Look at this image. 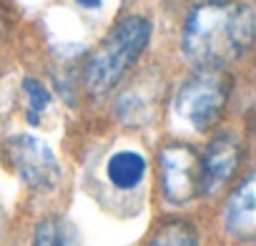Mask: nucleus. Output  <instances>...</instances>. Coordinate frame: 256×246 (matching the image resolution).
<instances>
[{"instance_id":"nucleus-2","label":"nucleus","mask_w":256,"mask_h":246,"mask_svg":"<svg viewBox=\"0 0 256 246\" xmlns=\"http://www.w3.org/2000/svg\"><path fill=\"white\" fill-rule=\"evenodd\" d=\"M154 26L144 16H126L93 50L83 68V86L93 98L110 93L151 43Z\"/></svg>"},{"instance_id":"nucleus-10","label":"nucleus","mask_w":256,"mask_h":246,"mask_svg":"<svg viewBox=\"0 0 256 246\" xmlns=\"http://www.w3.org/2000/svg\"><path fill=\"white\" fill-rule=\"evenodd\" d=\"M148 246H201L198 244V231L188 221H166L156 228L151 236Z\"/></svg>"},{"instance_id":"nucleus-8","label":"nucleus","mask_w":256,"mask_h":246,"mask_svg":"<svg viewBox=\"0 0 256 246\" xmlns=\"http://www.w3.org/2000/svg\"><path fill=\"white\" fill-rule=\"evenodd\" d=\"M146 158L138 151H116L106 164V176L118 191L136 188L146 176Z\"/></svg>"},{"instance_id":"nucleus-7","label":"nucleus","mask_w":256,"mask_h":246,"mask_svg":"<svg viewBox=\"0 0 256 246\" xmlns=\"http://www.w3.org/2000/svg\"><path fill=\"white\" fill-rule=\"evenodd\" d=\"M224 224L234 238H238V241L254 238V234H256V181L251 174L236 186V191L226 201Z\"/></svg>"},{"instance_id":"nucleus-9","label":"nucleus","mask_w":256,"mask_h":246,"mask_svg":"<svg viewBox=\"0 0 256 246\" xmlns=\"http://www.w3.org/2000/svg\"><path fill=\"white\" fill-rule=\"evenodd\" d=\"M33 246H83V238L68 218L50 216L38 224Z\"/></svg>"},{"instance_id":"nucleus-5","label":"nucleus","mask_w":256,"mask_h":246,"mask_svg":"<svg viewBox=\"0 0 256 246\" xmlns=\"http://www.w3.org/2000/svg\"><path fill=\"white\" fill-rule=\"evenodd\" d=\"M8 158L13 164V168L18 171V176L30 186V188H53L58 176H60V166L58 158L53 154V148L30 136V134H18L10 136L6 144Z\"/></svg>"},{"instance_id":"nucleus-1","label":"nucleus","mask_w":256,"mask_h":246,"mask_svg":"<svg viewBox=\"0 0 256 246\" xmlns=\"http://www.w3.org/2000/svg\"><path fill=\"white\" fill-rule=\"evenodd\" d=\"M254 43V10L246 3L211 0L196 6L184 26L181 48L196 68H226Z\"/></svg>"},{"instance_id":"nucleus-6","label":"nucleus","mask_w":256,"mask_h":246,"mask_svg":"<svg viewBox=\"0 0 256 246\" xmlns=\"http://www.w3.org/2000/svg\"><path fill=\"white\" fill-rule=\"evenodd\" d=\"M244 161V144L236 134H218L201 156V196L221 191Z\"/></svg>"},{"instance_id":"nucleus-11","label":"nucleus","mask_w":256,"mask_h":246,"mask_svg":"<svg viewBox=\"0 0 256 246\" xmlns=\"http://www.w3.org/2000/svg\"><path fill=\"white\" fill-rule=\"evenodd\" d=\"M23 90L28 96V120L38 123L40 113L50 106V93H48V88L38 78H26L23 80Z\"/></svg>"},{"instance_id":"nucleus-4","label":"nucleus","mask_w":256,"mask_h":246,"mask_svg":"<svg viewBox=\"0 0 256 246\" xmlns=\"http://www.w3.org/2000/svg\"><path fill=\"white\" fill-rule=\"evenodd\" d=\"M161 191L168 204H188L201 196V156L186 144H171L158 156Z\"/></svg>"},{"instance_id":"nucleus-3","label":"nucleus","mask_w":256,"mask_h":246,"mask_svg":"<svg viewBox=\"0 0 256 246\" xmlns=\"http://www.w3.org/2000/svg\"><path fill=\"white\" fill-rule=\"evenodd\" d=\"M231 96V78L224 68H198L181 83L174 98V110L191 128L206 131L221 118Z\"/></svg>"},{"instance_id":"nucleus-12","label":"nucleus","mask_w":256,"mask_h":246,"mask_svg":"<svg viewBox=\"0 0 256 246\" xmlns=\"http://www.w3.org/2000/svg\"><path fill=\"white\" fill-rule=\"evenodd\" d=\"M76 3H80L83 8H98V6H100V0H76Z\"/></svg>"}]
</instances>
